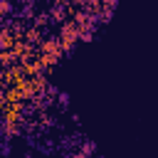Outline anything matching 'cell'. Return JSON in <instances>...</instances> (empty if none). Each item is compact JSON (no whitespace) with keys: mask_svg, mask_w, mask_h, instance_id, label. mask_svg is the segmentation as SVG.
Returning a JSON list of instances; mask_svg holds the SVG:
<instances>
[{"mask_svg":"<svg viewBox=\"0 0 158 158\" xmlns=\"http://www.w3.org/2000/svg\"><path fill=\"white\" fill-rule=\"evenodd\" d=\"M20 114H22L20 101H7V106H5V121L15 123V121H20Z\"/></svg>","mask_w":158,"mask_h":158,"instance_id":"obj_1","label":"cell"},{"mask_svg":"<svg viewBox=\"0 0 158 158\" xmlns=\"http://www.w3.org/2000/svg\"><path fill=\"white\" fill-rule=\"evenodd\" d=\"M12 44H15V40H12V32H10V30H5V32L0 35V47H2V49H10Z\"/></svg>","mask_w":158,"mask_h":158,"instance_id":"obj_2","label":"cell"},{"mask_svg":"<svg viewBox=\"0 0 158 158\" xmlns=\"http://www.w3.org/2000/svg\"><path fill=\"white\" fill-rule=\"evenodd\" d=\"M5 12H7V2H5V0H0V15H5Z\"/></svg>","mask_w":158,"mask_h":158,"instance_id":"obj_3","label":"cell"}]
</instances>
